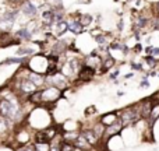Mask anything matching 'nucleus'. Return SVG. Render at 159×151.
<instances>
[{
	"label": "nucleus",
	"instance_id": "obj_8",
	"mask_svg": "<svg viewBox=\"0 0 159 151\" xmlns=\"http://www.w3.org/2000/svg\"><path fill=\"white\" fill-rule=\"evenodd\" d=\"M116 122H117L116 113H107V115H105L103 118L101 119V123L103 125V126H110V125L116 123Z\"/></svg>",
	"mask_w": 159,
	"mask_h": 151
},
{
	"label": "nucleus",
	"instance_id": "obj_10",
	"mask_svg": "<svg viewBox=\"0 0 159 151\" xmlns=\"http://www.w3.org/2000/svg\"><path fill=\"white\" fill-rule=\"evenodd\" d=\"M49 141H50V139L45 130L43 132H38L35 134V143H49Z\"/></svg>",
	"mask_w": 159,
	"mask_h": 151
},
{
	"label": "nucleus",
	"instance_id": "obj_19",
	"mask_svg": "<svg viewBox=\"0 0 159 151\" xmlns=\"http://www.w3.org/2000/svg\"><path fill=\"white\" fill-rule=\"evenodd\" d=\"M149 116H151L152 120L159 118V104H155L154 106H152V111H151V113H149Z\"/></svg>",
	"mask_w": 159,
	"mask_h": 151
},
{
	"label": "nucleus",
	"instance_id": "obj_14",
	"mask_svg": "<svg viewBox=\"0 0 159 151\" xmlns=\"http://www.w3.org/2000/svg\"><path fill=\"white\" fill-rule=\"evenodd\" d=\"M42 18H43V21L46 22V24H52V22L55 21V13H53V11H50V10L43 11Z\"/></svg>",
	"mask_w": 159,
	"mask_h": 151
},
{
	"label": "nucleus",
	"instance_id": "obj_12",
	"mask_svg": "<svg viewBox=\"0 0 159 151\" xmlns=\"http://www.w3.org/2000/svg\"><path fill=\"white\" fill-rule=\"evenodd\" d=\"M30 81L34 83L35 85H42L43 84V77L38 73H30Z\"/></svg>",
	"mask_w": 159,
	"mask_h": 151
},
{
	"label": "nucleus",
	"instance_id": "obj_23",
	"mask_svg": "<svg viewBox=\"0 0 159 151\" xmlns=\"http://www.w3.org/2000/svg\"><path fill=\"white\" fill-rule=\"evenodd\" d=\"M14 18H16V13H6L4 16L2 17L3 21H13Z\"/></svg>",
	"mask_w": 159,
	"mask_h": 151
},
{
	"label": "nucleus",
	"instance_id": "obj_1",
	"mask_svg": "<svg viewBox=\"0 0 159 151\" xmlns=\"http://www.w3.org/2000/svg\"><path fill=\"white\" fill-rule=\"evenodd\" d=\"M140 116H141L140 106H130L123 111L120 122H121V125L126 126V125H130V123H133V122L140 120Z\"/></svg>",
	"mask_w": 159,
	"mask_h": 151
},
{
	"label": "nucleus",
	"instance_id": "obj_11",
	"mask_svg": "<svg viewBox=\"0 0 159 151\" xmlns=\"http://www.w3.org/2000/svg\"><path fill=\"white\" fill-rule=\"evenodd\" d=\"M67 30H69V24L64 21H60V22H57V25H56L55 32H56V35H61V34H64Z\"/></svg>",
	"mask_w": 159,
	"mask_h": 151
},
{
	"label": "nucleus",
	"instance_id": "obj_9",
	"mask_svg": "<svg viewBox=\"0 0 159 151\" xmlns=\"http://www.w3.org/2000/svg\"><path fill=\"white\" fill-rule=\"evenodd\" d=\"M121 126H123V125H121V122H120V120H117L115 125H110V126H107L105 132H106V134H107V136L117 134V133L121 130Z\"/></svg>",
	"mask_w": 159,
	"mask_h": 151
},
{
	"label": "nucleus",
	"instance_id": "obj_30",
	"mask_svg": "<svg viewBox=\"0 0 159 151\" xmlns=\"http://www.w3.org/2000/svg\"><path fill=\"white\" fill-rule=\"evenodd\" d=\"M134 50H135V52H140V50H141V46H140V45H137V46L134 48Z\"/></svg>",
	"mask_w": 159,
	"mask_h": 151
},
{
	"label": "nucleus",
	"instance_id": "obj_13",
	"mask_svg": "<svg viewBox=\"0 0 159 151\" xmlns=\"http://www.w3.org/2000/svg\"><path fill=\"white\" fill-rule=\"evenodd\" d=\"M113 64H115V59H112V58H106L105 60H102V66H101L102 73L107 72V70H109Z\"/></svg>",
	"mask_w": 159,
	"mask_h": 151
},
{
	"label": "nucleus",
	"instance_id": "obj_6",
	"mask_svg": "<svg viewBox=\"0 0 159 151\" xmlns=\"http://www.w3.org/2000/svg\"><path fill=\"white\" fill-rule=\"evenodd\" d=\"M21 91L27 95H31L36 91V85L34 83H31L30 80H24V81H21Z\"/></svg>",
	"mask_w": 159,
	"mask_h": 151
},
{
	"label": "nucleus",
	"instance_id": "obj_27",
	"mask_svg": "<svg viewBox=\"0 0 159 151\" xmlns=\"http://www.w3.org/2000/svg\"><path fill=\"white\" fill-rule=\"evenodd\" d=\"M96 41H98L99 44H103V45L106 44V38H105V36H102V35H101V36H98V38H96Z\"/></svg>",
	"mask_w": 159,
	"mask_h": 151
},
{
	"label": "nucleus",
	"instance_id": "obj_35",
	"mask_svg": "<svg viewBox=\"0 0 159 151\" xmlns=\"http://www.w3.org/2000/svg\"><path fill=\"white\" fill-rule=\"evenodd\" d=\"M158 76H159V74H158Z\"/></svg>",
	"mask_w": 159,
	"mask_h": 151
},
{
	"label": "nucleus",
	"instance_id": "obj_24",
	"mask_svg": "<svg viewBox=\"0 0 159 151\" xmlns=\"http://www.w3.org/2000/svg\"><path fill=\"white\" fill-rule=\"evenodd\" d=\"M6 130H7V122L4 118H0V133L6 132Z\"/></svg>",
	"mask_w": 159,
	"mask_h": 151
},
{
	"label": "nucleus",
	"instance_id": "obj_25",
	"mask_svg": "<svg viewBox=\"0 0 159 151\" xmlns=\"http://www.w3.org/2000/svg\"><path fill=\"white\" fill-rule=\"evenodd\" d=\"M145 62H147V63H148V64H149V66H151V67H154L155 64L158 63V62L155 60L154 58H151V56H148V58H145Z\"/></svg>",
	"mask_w": 159,
	"mask_h": 151
},
{
	"label": "nucleus",
	"instance_id": "obj_26",
	"mask_svg": "<svg viewBox=\"0 0 159 151\" xmlns=\"http://www.w3.org/2000/svg\"><path fill=\"white\" fill-rule=\"evenodd\" d=\"M28 53H32V49H21V50H18V55H28Z\"/></svg>",
	"mask_w": 159,
	"mask_h": 151
},
{
	"label": "nucleus",
	"instance_id": "obj_2",
	"mask_svg": "<svg viewBox=\"0 0 159 151\" xmlns=\"http://www.w3.org/2000/svg\"><path fill=\"white\" fill-rule=\"evenodd\" d=\"M60 97V90L56 87H49L42 92V102L43 101H56Z\"/></svg>",
	"mask_w": 159,
	"mask_h": 151
},
{
	"label": "nucleus",
	"instance_id": "obj_28",
	"mask_svg": "<svg viewBox=\"0 0 159 151\" xmlns=\"http://www.w3.org/2000/svg\"><path fill=\"white\" fill-rule=\"evenodd\" d=\"M93 112H96L95 106H91V108H87V111H85V113H87V115H89V113H93Z\"/></svg>",
	"mask_w": 159,
	"mask_h": 151
},
{
	"label": "nucleus",
	"instance_id": "obj_5",
	"mask_svg": "<svg viewBox=\"0 0 159 151\" xmlns=\"http://www.w3.org/2000/svg\"><path fill=\"white\" fill-rule=\"evenodd\" d=\"M52 81L55 83L56 88H64L67 85V80H66V76L61 74V73H56V74L52 76Z\"/></svg>",
	"mask_w": 159,
	"mask_h": 151
},
{
	"label": "nucleus",
	"instance_id": "obj_34",
	"mask_svg": "<svg viewBox=\"0 0 159 151\" xmlns=\"http://www.w3.org/2000/svg\"><path fill=\"white\" fill-rule=\"evenodd\" d=\"M13 2H21V0H13Z\"/></svg>",
	"mask_w": 159,
	"mask_h": 151
},
{
	"label": "nucleus",
	"instance_id": "obj_29",
	"mask_svg": "<svg viewBox=\"0 0 159 151\" xmlns=\"http://www.w3.org/2000/svg\"><path fill=\"white\" fill-rule=\"evenodd\" d=\"M148 85H149V83H148V81H145V80H144V81L141 83V87H148Z\"/></svg>",
	"mask_w": 159,
	"mask_h": 151
},
{
	"label": "nucleus",
	"instance_id": "obj_18",
	"mask_svg": "<svg viewBox=\"0 0 159 151\" xmlns=\"http://www.w3.org/2000/svg\"><path fill=\"white\" fill-rule=\"evenodd\" d=\"M78 21H80V24H81L82 27H87V25L91 24V21H92V17L88 16V14H85V16H82L81 18L78 20Z\"/></svg>",
	"mask_w": 159,
	"mask_h": 151
},
{
	"label": "nucleus",
	"instance_id": "obj_15",
	"mask_svg": "<svg viewBox=\"0 0 159 151\" xmlns=\"http://www.w3.org/2000/svg\"><path fill=\"white\" fill-rule=\"evenodd\" d=\"M69 30L73 31V32H75V34H78V32H81L82 25L80 24L78 20H75V21H71V22L69 24Z\"/></svg>",
	"mask_w": 159,
	"mask_h": 151
},
{
	"label": "nucleus",
	"instance_id": "obj_20",
	"mask_svg": "<svg viewBox=\"0 0 159 151\" xmlns=\"http://www.w3.org/2000/svg\"><path fill=\"white\" fill-rule=\"evenodd\" d=\"M92 130H93V133H95L98 137H102V134L105 133V127H103V125H102V123L101 125H96Z\"/></svg>",
	"mask_w": 159,
	"mask_h": 151
},
{
	"label": "nucleus",
	"instance_id": "obj_22",
	"mask_svg": "<svg viewBox=\"0 0 159 151\" xmlns=\"http://www.w3.org/2000/svg\"><path fill=\"white\" fill-rule=\"evenodd\" d=\"M60 151H77V149H75L71 143H64L63 146L60 147Z\"/></svg>",
	"mask_w": 159,
	"mask_h": 151
},
{
	"label": "nucleus",
	"instance_id": "obj_17",
	"mask_svg": "<svg viewBox=\"0 0 159 151\" xmlns=\"http://www.w3.org/2000/svg\"><path fill=\"white\" fill-rule=\"evenodd\" d=\"M34 149L35 151H50V146L49 143H35Z\"/></svg>",
	"mask_w": 159,
	"mask_h": 151
},
{
	"label": "nucleus",
	"instance_id": "obj_3",
	"mask_svg": "<svg viewBox=\"0 0 159 151\" xmlns=\"http://www.w3.org/2000/svg\"><path fill=\"white\" fill-rule=\"evenodd\" d=\"M93 76H95V69L89 66H82L81 70L78 72V78L81 81H89Z\"/></svg>",
	"mask_w": 159,
	"mask_h": 151
},
{
	"label": "nucleus",
	"instance_id": "obj_33",
	"mask_svg": "<svg viewBox=\"0 0 159 151\" xmlns=\"http://www.w3.org/2000/svg\"><path fill=\"white\" fill-rule=\"evenodd\" d=\"M50 150H53V151H59L57 149H50Z\"/></svg>",
	"mask_w": 159,
	"mask_h": 151
},
{
	"label": "nucleus",
	"instance_id": "obj_32",
	"mask_svg": "<svg viewBox=\"0 0 159 151\" xmlns=\"http://www.w3.org/2000/svg\"><path fill=\"white\" fill-rule=\"evenodd\" d=\"M157 10H158V13H159V3L157 4Z\"/></svg>",
	"mask_w": 159,
	"mask_h": 151
},
{
	"label": "nucleus",
	"instance_id": "obj_16",
	"mask_svg": "<svg viewBox=\"0 0 159 151\" xmlns=\"http://www.w3.org/2000/svg\"><path fill=\"white\" fill-rule=\"evenodd\" d=\"M30 101L34 102V104H41L42 102V92L41 91H35L34 94L30 95Z\"/></svg>",
	"mask_w": 159,
	"mask_h": 151
},
{
	"label": "nucleus",
	"instance_id": "obj_21",
	"mask_svg": "<svg viewBox=\"0 0 159 151\" xmlns=\"http://www.w3.org/2000/svg\"><path fill=\"white\" fill-rule=\"evenodd\" d=\"M17 35L21 36V38H24V39H30L31 38V32L27 30V28H22V30H20L18 32H17Z\"/></svg>",
	"mask_w": 159,
	"mask_h": 151
},
{
	"label": "nucleus",
	"instance_id": "obj_7",
	"mask_svg": "<svg viewBox=\"0 0 159 151\" xmlns=\"http://www.w3.org/2000/svg\"><path fill=\"white\" fill-rule=\"evenodd\" d=\"M22 11H24V14H27V16L34 17L36 14V7H35V4H32L31 2H25L24 4H22Z\"/></svg>",
	"mask_w": 159,
	"mask_h": 151
},
{
	"label": "nucleus",
	"instance_id": "obj_31",
	"mask_svg": "<svg viewBox=\"0 0 159 151\" xmlns=\"http://www.w3.org/2000/svg\"><path fill=\"white\" fill-rule=\"evenodd\" d=\"M24 151H35V149H32V147H27V149H24Z\"/></svg>",
	"mask_w": 159,
	"mask_h": 151
},
{
	"label": "nucleus",
	"instance_id": "obj_4",
	"mask_svg": "<svg viewBox=\"0 0 159 151\" xmlns=\"http://www.w3.org/2000/svg\"><path fill=\"white\" fill-rule=\"evenodd\" d=\"M81 136L85 139V141H87L88 144H91V146H95V144L99 141V137L93 133V130H84V132L81 133Z\"/></svg>",
	"mask_w": 159,
	"mask_h": 151
}]
</instances>
